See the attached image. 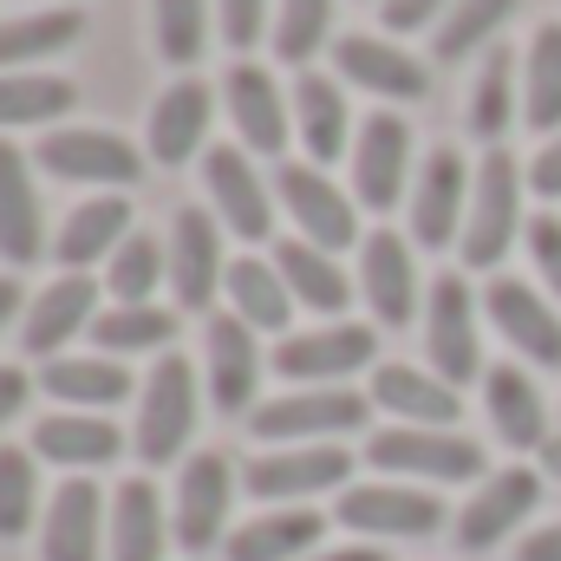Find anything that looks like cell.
Segmentation results:
<instances>
[{"label": "cell", "mask_w": 561, "mask_h": 561, "mask_svg": "<svg viewBox=\"0 0 561 561\" xmlns=\"http://www.w3.org/2000/svg\"><path fill=\"white\" fill-rule=\"evenodd\" d=\"M33 450H39L46 463H66V470H99V463H112V457L125 450V437H118V424H105V419L53 412V419L33 424Z\"/></svg>", "instance_id": "83f0119b"}, {"label": "cell", "mask_w": 561, "mask_h": 561, "mask_svg": "<svg viewBox=\"0 0 561 561\" xmlns=\"http://www.w3.org/2000/svg\"><path fill=\"white\" fill-rule=\"evenodd\" d=\"M313 561H386L379 549H333V556H313Z\"/></svg>", "instance_id": "db71d44e"}, {"label": "cell", "mask_w": 561, "mask_h": 561, "mask_svg": "<svg viewBox=\"0 0 561 561\" xmlns=\"http://www.w3.org/2000/svg\"><path fill=\"white\" fill-rule=\"evenodd\" d=\"M46 249V229H39V196H33V176H26V157L0 138V255L7 262H39Z\"/></svg>", "instance_id": "d4e9b609"}, {"label": "cell", "mask_w": 561, "mask_h": 561, "mask_svg": "<svg viewBox=\"0 0 561 561\" xmlns=\"http://www.w3.org/2000/svg\"><path fill=\"white\" fill-rule=\"evenodd\" d=\"M13 313H20V280H7V275H0V327H7Z\"/></svg>", "instance_id": "f5cc1de1"}, {"label": "cell", "mask_w": 561, "mask_h": 561, "mask_svg": "<svg viewBox=\"0 0 561 561\" xmlns=\"http://www.w3.org/2000/svg\"><path fill=\"white\" fill-rule=\"evenodd\" d=\"M536 496H542V477H536V470H496V477L463 503V516H457V542H463V549H490V542H503V536L536 510Z\"/></svg>", "instance_id": "e0dca14e"}, {"label": "cell", "mask_w": 561, "mask_h": 561, "mask_svg": "<svg viewBox=\"0 0 561 561\" xmlns=\"http://www.w3.org/2000/svg\"><path fill=\"white\" fill-rule=\"evenodd\" d=\"M255 379H262V353H255V327L236 313L209 320V399L222 412H249L255 405Z\"/></svg>", "instance_id": "ffe728a7"}, {"label": "cell", "mask_w": 561, "mask_h": 561, "mask_svg": "<svg viewBox=\"0 0 561 561\" xmlns=\"http://www.w3.org/2000/svg\"><path fill=\"white\" fill-rule=\"evenodd\" d=\"M373 399H379L392 419H412V424H424V431H444V424L457 419V386L431 379L419 366H379V373H373Z\"/></svg>", "instance_id": "f1b7e54d"}, {"label": "cell", "mask_w": 561, "mask_h": 561, "mask_svg": "<svg viewBox=\"0 0 561 561\" xmlns=\"http://www.w3.org/2000/svg\"><path fill=\"white\" fill-rule=\"evenodd\" d=\"M190 424H196V366L183 353H163L138 405V457L144 463H170L190 444Z\"/></svg>", "instance_id": "7a4b0ae2"}, {"label": "cell", "mask_w": 561, "mask_h": 561, "mask_svg": "<svg viewBox=\"0 0 561 561\" xmlns=\"http://www.w3.org/2000/svg\"><path fill=\"white\" fill-rule=\"evenodd\" d=\"M490 320H496V333H503L523 359L561 366V320L542 307V294H536L529 280H490Z\"/></svg>", "instance_id": "d6986e66"}, {"label": "cell", "mask_w": 561, "mask_h": 561, "mask_svg": "<svg viewBox=\"0 0 561 561\" xmlns=\"http://www.w3.org/2000/svg\"><path fill=\"white\" fill-rule=\"evenodd\" d=\"M262 20H268V0H222V39L236 53H249L262 39Z\"/></svg>", "instance_id": "bcb514c9"}, {"label": "cell", "mask_w": 561, "mask_h": 561, "mask_svg": "<svg viewBox=\"0 0 561 561\" xmlns=\"http://www.w3.org/2000/svg\"><path fill=\"white\" fill-rule=\"evenodd\" d=\"M92 320H99V280H92V275H59L39 300H33V313H26L20 340H26V353L53 359L72 333H92Z\"/></svg>", "instance_id": "ac0fdd59"}, {"label": "cell", "mask_w": 561, "mask_h": 561, "mask_svg": "<svg viewBox=\"0 0 561 561\" xmlns=\"http://www.w3.org/2000/svg\"><path fill=\"white\" fill-rule=\"evenodd\" d=\"M542 470H556V477H561V437H549V444H542Z\"/></svg>", "instance_id": "11a10c76"}, {"label": "cell", "mask_w": 561, "mask_h": 561, "mask_svg": "<svg viewBox=\"0 0 561 561\" xmlns=\"http://www.w3.org/2000/svg\"><path fill=\"white\" fill-rule=\"evenodd\" d=\"M529 255H536L542 280L556 287V300H561V216H536L529 222Z\"/></svg>", "instance_id": "7dc6e473"}, {"label": "cell", "mask_w": 561, "mask_h": 561, "mask_svg": "<svg viewBox=\"0 0 561 561\" xmlns=\"http://www.w3.org/2000/svg\"><path fill=\"white\" fill-rule=\"evenodd\" d=\"M170 275V249H157L150 236H125V249L112 255V294L118 307H144L150 287Z\"/></svg>", "instance_id": "ee69618b"}, {"label": "cell", "mask_w": 561, "mask_h": 561, "mask_svg": "<svg viewBox=\"0 0 561 561\" xmlns=\"http://www.w3.org/2000/svg\"><path fill=\"white\" fill-rule=\"evenodd\" d=\"M125 229H131L125 196H92V203H79V209L66 216L53 255L66 262V275H85L99 255H118V249H125Z\"/></svg>", "instance_id": "4316f807"}, {"label": "cell", "mask_w": 561, "mask_h": 561, "mask_svg": "<svg viewBox=\"0 0 561 561\" xmlns=\"http://www.w3.org/2000/svg\"><path fill=\"white\" fill-rule=\"evenodd\" d=\"M359 280H366V300L386 327H405L412 307H419V275H412V249L392 236V229H373L366 236V262H359Z\"/></svg>", "instance_id": "cb8c5ba5"}, {"label": "cell", "mask_w": 561, "mask_h": 561, "mask_svg": "<svg viewBox=\"0 0 561 561\" xmlns=\"http://www.w3.org/2000/svg\"><path fill=\"white\" fill-rule=\"evenodd\" d=\"M39 386H46L59 405H79V412H105V405H118V399L131 392V373H125L112 353H99V359H46Z\"/></svg>", "instance_id": "4dcf8cb0"}, {"label": "cell", "mask_w": 561, "mask_h": 561, "mask_svg": "<svg viewBox=\"0 0 561 561\" xmlns=\"http://www.w3.org/2000/svg\"><path fill=\"white\" fill-rule=\"evenodd\" d=\"M340 523L359 529V536H386V542H405V536H431L444 523V503L431 490H399V483H359L340 496Z\"/></svg>", "instance_id": "30bf717a"}, {"label": "cell", "mask_w": 561, "mask_h": 561, "mask_svg": "<svg viewBox=\"0 0 561 561\" xmlns=\"http://www.w3.org/2000/svg\"><path fill=\"white\" fill-rule=\"evenodd\" d=\"M405 170H412V125L392 112H373L353 150V196L366 209H392L405 196Z\"/></svg>", "instance_id": "8fae6325"}, {"label": "cell", "mask_w": 561, "mask_h": 561, "mask_svg": "<svg viewBox=\"0 0 561 561\" xmlns=\"http://www.w3.org/2000/svg\"><path fill=\"white\" fill-rule=\"evenodd\" d=\"M26 392H33V379H26L20 366H0V424H7V419H20Z\"/></svg>", "instance_id": "f907efd6"}, {"label": "cell", "mask_w": 561, "mask_h": 561, "mask_svg": "<svg viewBox=\"0 0 561 561\" xmlns=\"http://www.w3.org/2000/svg\"><path fill=\"white\" fill-rule=\"evenodd\" d=\"M523 118L536 131H561V26H542L529 39V99Z\"/></svg>", "instance_id": "ab89813d"}, {"label": "cell", "mask_w": 561, "mask_h": 561, "mask_svg": "<svg viewBox=\"0 0 561 561\" xmlns=\"http://www.w3.org/2000/svg\"><path fill=\"white\" fill-rule=\"evenodd\" d=\"M516 0H450V13L437 20V59H470L477 46H490V33L510 20Z\"/></svg>", "instance_id": "60d3db41"}, {"label": "cell", "mask_w": 561, "mask_h": 561, "mask_svg": "<svg viewBox=\"0 0 561 561\" xmlns=\"http://www.w3.org/2000/svg\"><path fill=\"white\" fill-rule=\"evenodd\" d=\"M327 26H333V0H280V26H275L280 59L287 66H307L320 53Z\"/></svg>", "instance_id": "f6af8a7d"}, {"label": "cell", "mask_w": 561, "mask_h": 561, "mask_svg": "<svg viewBox=\"0 0 561 561\" xmlns=\"http://www.w3.org/2000/svg\"><path fill=\"white\" fill-rule=\"evenodd\" d=\"M437 13H444V0H386V26L392 33H419Z\"/></svg>", "instance_id": "c3c4849f"}, {"label": "cell", "mask_w": 561, "mask_h": 561, "mask_svg": "<svg viewBox=\"0 0 561 561\" xmlns=\"http://www.w3.org/2000/svg\"><path fill=\"white\" fill-rule=\"evenodd\" d=\"M320 529H327V516H313V510H268L229 536V561H294L320 542Z\"/></svg>", "instance_id": "f546056e"}, {"label": "cell", "mask_w": 561, "mask_h": 561, "mask_svg": "<svg viewBox=\"0 0 561 561\" xmlns=\"http://www.w3.org/2000/svg\"><path fill=\"white\" fill-rule=\"evenodd\" d=\"M33 157H39V170H53V176H66V183H112V190L125 183V190H131L144 176V157L125 138H112V131H79V125H72V131H46Z\"/></svg>", "instance_id": "ba28073f"}, {"label": "cell", "mask_w": 561, "mask_h": 561, "mask_svg": "<svg viewBox=\"0 0 561 561\" xmlns=\"http://www.w3.org/2000/svg\"><path fill=\"white\" fill-rule=\"evenodd\" d=\"M463 190H470L463 157L457 150H431L419 170V196H412V236L424 249H444L450 236H463V216H470Z\"/></svg>", "instance_id": "9a60e30c"}, {"label": "cell", "mask_w": 561, "mask_h": 561, "mask_svg": "<svg viewBox=\"0 0 561 561\" xmlns=\"http://www.w3.org/2000/svg\"><path fill=\"white\" fill-rule=\"evenodd\" d=\"M209 112H216V99H209V85H196V79H176L163 99H157V112H150V157L157 163H190L196 150H203V131H209Z\"/></svg>", "instance_id": "603a6c76"}, {"label": "cell", "mask_w": 561, "mask_h": 561, "mask_svg": "<svg viewBox=\"0 0 561 561\" xmlns=\"http://www.w3.org/2000/svg\"><path fill=\"white\" fill-rule=\"evenodd\" d=\"M79 105V92L53 72H0V131L7 125H53Z\"/></svg>", "instance_id": "d590c367"}, {"label": "cell", "mask_w": 561, "mask_h": 561, "mask_svg": "<svg viewBox=\"0 0 561 561\" xmlns=\"http://www.w3.org/2000/svg\"><path fill=\"white\" fill-rule=\"evenodd\" d=\"M483 399H490V424L510 450H542L549 444V412H542V392L529 386L523 366H490L483 379Z\"/></svg>", "instance_id": "484cf974"}, {"label": "cell", "mask_w": 561, "mask_h": 561, "mask_svg": "<svg viewBox=\"0 0 561 561\" xmlns=\"http://www.w3.org/2000/svg\"><path fill=\"white\" fill-rule=\"evenodd\" d=\"M203 183H209V196H216V216H222L242 242H268V236H275L268 190H262V176H255V163H249L242 150L216 144V150L203 157Z\"/></svg>", "instance_id": "5bb4252c"}, {"label": "cell", "mask_w": 561, "mask_h": 561, "mask_svg": "<svg viewBox=\"0 0 561 561\" xmlns=\"http://www.w3.org/2000/svg\"><path fill=\"white\" fill-rule=\"evenodd\" d=\"M294 125H300V144L313 163H333L346 150V99L327 72H300L294 85Z\"/></svg>", "instance_id": "836d02e7"}, {"label": "cell", "mask_w": 561, "mask_h": 561, "mask_svg": "<svg viewBox=\"0 0 561 561\" xmlns=\"http://www.w3.org/2000/svg\"><path fill=\"white\" fill-rule=\"evenodd\" d=\"M529 183H536V196H561V138L542 144V157L529 163Z\"/></svg>", "instance_id": "681fc988"}, {"label": "cell", "mask_w": 561, "mask_h": 561, "mask_svg": "<svg viewBox=\"0 0 561 561\" xmlns=\"http://www.w3.org/2000/svg\"><path fill=\"white\" fill-rule=\"evenodd\" d=\"M333 66L353 79V85H366V92H379V99H399V105H412L431 92V72H424L412 53H399V46H386V39H373V33H346L340 46H333Z\"/></svg>", "instance_id": "2e32d148"}, {"label": "cell", "mask_w": 561, "mask_h": 561, "mask_svg": "<svg viewBox=\"0 0 561 561\" xmlns=\"http://www.w3.org/2000/svg\"><path fill=\"white\" fill-rule=\"evenodd\" d=\"M510 112H516V59L503 46H490V59L477 72V92H470V131L483 144H496L510 131Z\"/></svg>", "instance_id": "f35d334b"}, {"label": "cell", "mask_w": 561, "mask_h": 561, "mask_svg": "<svg viewBox=\"0 0 561 561\" xmlns=\"http://www.w3.org/2000/svg\"><path fill=\"white\" fill-rule=\"evenodd\" d=\"M209 39V7L203 0H157V53L170 66H196Z\"/></svg>", "instance_id": "7bdbcfd3"}, {"label": "cell", "mask_w": 561, "mask_h": 561, "mask_svg": "<svg viewBox=\"0 0 561 561\" xmlns=\"http://www.w3.org/2000/svg\"><path fill=\"white\" fill-rule=\"evenodd\" d=\"M79 33H85V13H72V7H46V13L0 20V72L7 66H26V59H46V53H66Z\"/></svg>", "instance_id": "e575fe53"}, {"label": "cell", "mask_w": 561, "mask_h": 561, "mask_svg": "<svg viewBox=\"0 0 561 561\" xmlns=\"http://www.w3.org/2000/svg\"><path fill=\"white\" fill-rule=\"evenodd\" d=\"M346 450L333 444H280L268 457L242 463V483L262 496V503H287V496H320V490H340L346 483Z\"/></svg>", "instance_id": "9c48e42d"}, {"label": "cell", "mask_w": 561, "mask_h": 561, "mask_svg": "<svg viewBox=\"0 0 561 561\" xmlns=\"http://www.w3.org/2000/svg\"><path fill=\"white\" fill-rule=\"evenodd\" d=\"M275 268H280L287 294H294L300 307H313V313H346L353 280L340 275V262H333L327 249H313V242H280Z\"/></svg>", "instance_id": "d6a6232c"}, {"label": "cell", "mask_w": 561, "mask_h": 561, "mask_svg": "<svg viewBox=\"0 0 561 561\" xmlns=\"http://www.w3.org/2000/svg\"><path fill=\"white\" fill-rule=\"evenodd\" d=\"M229 300H236V313H242L249 327H262V333H280V327H287V307H294L280 268L255 262V255L229 262Z\"/></svg>", "instance_id": "8d00e7d4"}, {"label": "cell", "mask_w": 561, "mask_h": 561, "mask_svg": "<svg viewBox=\"0 0 561 561\" xmlns=\"http://www.w3.org/2000/svg\"><path fill=\"white\" fill-rule=\"evenodd\" d=\"M170 333H176V313L157 307V300H144V307H112V313L92 320V340H99L105 353H157V346H170Z\"/></svg>", "instance_id": "74e56055"}, {"label": "cell", "mask_w": 561, "mask_h": 561, "mask_svg": "<svg viewBox=\"0 0 561 561\" xmlns=\"http://www.w3.org/2000/svg\"><path fill=\"white\" fill-rule=\"evenodd\" d=\"M424 353H431V366H437L444 386H463V379L483 373V353H477V300H470V280L463 275H437V287H431Z\"/></svg>", "instance_id": "277c9868"}, {"label": "cell", "mask_w": 561, "mask_h": 561, "mask_svg": "<svg viewBox=\"0 0 561 561\" xmlns=\"http://www.w3.org/2000/svg\"><path fill=\"white\" fill-rule=\"evenodd\" d=\"M516 561H561V523H549V529H536L523 549H516Z\"/></svg>", "instance_id": "816d5d0a"}, {"label": "cell", "mask_w": 561, "mask_h": 561, "mask_svg": "<svg viewBox=\"0 0 561 561\" xmlns=\"http://www.w3.org/2000/svg\"><path fill=\"white\" fill-rule=\"evenodd\" d=\"M163 542H170V529H163L157 483H144V477L125 483L112 503V561H163Z\"/></svg>", "instance_id": "1f68e13d"}, {"label": "cell", "mask_w": 561, "mask_h": 561, "mask_svg": "<svg viewBox=\"0 0 561 561\" xmlns=\"http://www.w3.org/2000/svg\"><path fill=\"white\" fill-rule=\"evenodd\" d=\"M229 118H236V131L242 144L255 150V157H280L287 150V105H280V85L262 72V66H236L229 72Z\"/></svg>", "instance_id": "7402d4cb"}, {"label": "cell", "mask_w": 561, "mask_h": 561, "mask_svg": "<svg viewBox=\"0 0 561 561\" xmlns=\"http://www.w3.org/2000/svg\"><path fill=\"white\" fill-rule=\"evenodd\" d=\"M366 457L379 470H405V477H424V483H470L483 477V450L457 431H424V424H405V431H379L366 444Z\"/></svg>", "instance_id": "3957f363"}, {"label": "cell", "mask_w": 561, "mask_h": 561, "mask_svg": "<svg viewBox=\"0 0 561 561\" xmlns=\"http://www.w3.org/2000/svg\"><path fill=\"white\" fill-rule=\"evenodd\" d=\"M280 203H287V216L300 222V242H313V249H327V255H340V249H353L359 242V209L333 190V176H320L313 163H280Z\"/></svg>", "instance_id": "52a82bcc"}, {"label": "cell", "mask_w": 561, "mask_h": 561, "mask_svg": "<svg viewBox=\"0 0 561 561\" xmlns=\"http://www.w3.org/2000/svg\"><path fill=\"white\" fill-rule=\"evenodd\" d=\"M33 503H39V470L20 444H0V542H13L26 523H33Z\"/></svg>", "instance_id": "b9f144b4"}, {"label": "cell", "mask_w": 561, "mask_h": 561, "mask_svg": "<svg viewBox=\"0 0 561 561\" xmlns=\"http://www.w3.org/2000/svg\"><path fill=\"white\" fill-rule=\"evenodd\" d=\"M105 503L92 477H66L46 503V561H99Z\"/></svg>", "instance_id": "44dd1931"}, {"label": "cell", "mask_w": 561, "mask_h": 561, "mask_svg": "<svg viewBox=\"0 0 561 561\" xmlns=\"http://www.w3.org/2000/svg\"><path fill=\"white\" fill-rule=\"evenodd\" d=\"M366 424V399L346 386H313V392H287L275 405H255L249 431L262 444H300V437H340Z\"/></svg>", "instance_id": "8992f818"}, {"label": "cell", "mask_w": 561, "mask_h": 561, "mask_svg": "<svg viewBox=\"0 0 561 561\" xmlns=\"http://www.w3.org/2000/svg\"><path fill=\"white\" fill-rule=\"evenodd\" d=\"M516 222H523V170L510 150H490L483 170H477V190H470V216H463V262L470 268H496L516 242Z\"/></svg>", "instance_id": "6da1fadb"}, {"label": "cell", "mask_w": 561, "mask_h": 561, "mask_svg": "<svg viewBox=\"0 0 561 561\" xmlns=\"http://www.w3.org/2000/svg\"><path fill=\"white\" fill-rule=\"evenodd\" d=\"M236 463L222 450H196L176 477V549L183 556H203L222 542V523H229V496H236Z\"/></svg>", "instance_id": "5b68a950"}, {"label": "cell", "mask_w": 561, "mask_h": 561, "mask_svg": "<svg viewBox=\"0 0 561 561\" xmlns=\"http://www.w3.org/2000/svg\"><path fill=\"white\" fill-rule=\"evenodd\" d=\"M170 287L183 313H203L222 287V229L209 209H176L170 222Z\"/></svg>", "instance_id": "7c38bea8"}, {"label": "cell", "mask_w": 561, "mask_h": 561, "mask_svg": "<svg viewBox=\"0 0 561 561\" xmlns=\"http://www.w3.org/2000/svg\"><path fill=\"white\" fill-rule=\"evenodd\" d=\"M373 353H379L373 327L333 320V327H320V333H294V340H280L275 366H280V379H307V386L320 379V386H333V379L373 366Z\"/></svg>", "instance_id": "4fadbf2b"}]
</instances>
